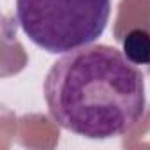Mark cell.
I'll return each instance as SVG.
<instances>
[{
	"mask_svg": "<svg viewBox=\"0 0 150 150\" xmlns=\"http://www.w3.org/2000/svg\"><path fill=\"white\" fill-rule=\"evenodd\" d=\"M110 14L111 0H16V21L23 34L53 55L96 42Z\"/></svg>",
	"mask_w": 150,
	"mask_h": 150,
	"instance_id": "obj_2",
	"label": "cell"
},
{
	"mask_svg": "<svg viewBox=\"0 0 150 150\" xmlns=\"http://www.w3.org/2000/svg\"><path fill=\"white\" fill-rule=\"evenodd\" d=\"M44 99L62 129L88 139L118 138L145 115V78L117 48L88 44L51 65Z\"/></svg>",
	"mask_w": 150,
	"mask_h": 150,
	"instance_id": "obj_1",
	"label": "cell"
},
{
	"mask_svg": "<svg viewBox=\"0 0 150 150\" xmlns=\"http://www.w3.org/2000/svg\"><path fill=\"white\" fill-rule=\"evenodd\" d=\"M124 55L134 65H150V34L141 28L131 30L124 37Z\"/></svg>",
	"mask_w": 150,
	"mask_h": 150,
	"instance_id": "obj_3",
	"label": "cell"
}]
</instances>
